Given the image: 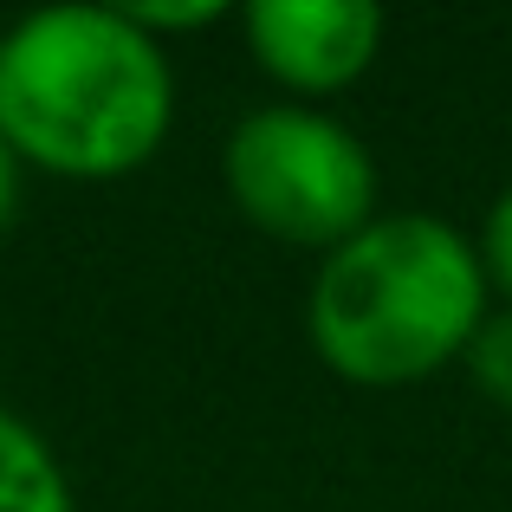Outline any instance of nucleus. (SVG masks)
<instances>
[{"instance_id": "obj_9", "label": "nucleus", "mask_w": 512, "mask_h": 512, "mask_svg": "<svg viewBox=\"0 0 512 512\" xmlns=\"http://www.w3.org/2000/svg\"><path fill=\"white\" fill-rule=\"evenodd\" d=\"M13 208H20V150L0 137V227L13 221Z\"/></svg>"}, {"instance_id": "obj_2", "label": "nucleus", "mask_w": 512, "mask_h": 512, "mask_svg": "<svg viewBox=\"0 0 512 512\" xmlns=\"http://www.w3.org/2000/svg\"><path fill=\"white\" fill-rule=\"evenodd\" d=\"M487 325L480 247L441 214H376L325 253L305 305L318 357L350 383L396 389L467 357Z\"/></svg>"}, {"instance_id": "obj_4", "label": "nucleus", "mask_w": 512, "mask_h": 512, "mask_svg": "<svg viewBox=\"0 0 512 512\" xmlns=\"http://www.w3.org/2000/svg\"><path fill=\"white\" fill-rule=\"evenodd\" d=\"M247 46L279 85L338 91L383 46V13L370 0H247Z\"/></svg>"}, {"instance_id": "obj_7", "label": "nucleus", "mask_w": 512, "mask_h": 512, "mask_svg": "<svg viewBox=\"0 0 512 512\" xmlns=\"http://www.w3.org/2000/svg\"><path fill=\"white\" fill-rule=\"evenodd\" d=\"M480 266H487V286H500L512 299V188L487 208V227H480Z\"/></svg>"}, {"instance_id": "obj_5", "label": "nucleus", "mask_w": 512, "mask_h": 512, "mask_svg": "<svg viewBox=\"0 0 512 512\" xmlns=\"http://www.w3.org/2000/svg\"><path fill=\"white\" fill-rule=\"evenodd\" d=\"M0 512H72L59 454L7 409H0Z\"/></svg>"}, {"instance_id": "obj_8", "label": "nucleus", "mask_w": 512, "mask_h": 512, "mask_svg": "<svg viewBox=\"0 0 512 512\" xmlns=\"http://www.w3.org/2000/svg\"><path fill=\"white\" fill-rule=\"evenodd\" d=\"M130 20L143 26V33H169V26H208V20H221V7L214 0H195V7H124Z\"/></svg>"}, {"instance_id": "obj_10", "label": "nucleus", "mask_w": 512, "mask_h": 512, "mask_svg": "<svg viewBox=\"0 0 512 512\" xmlns=\"http://www.w3.org/2000/svg\"><path fill=\"white\" fill-rule=\"evenodd\" d=\"M0 39H7V33H0Z\"/></svg>"}, {"instance_id": "obj_3", "label": "nucleus", "mask_w": 512, "mask_h": 512, "mask_svg": "<svg viewBox=\"0 0 512 512\" xmlns=\"http://www.w3.org/2000/svg\"><path fill=\"white\" fill-rule=\"evenodd\" d=\"M227 195L253 227L299 247H344L376 221V163L357 130L312 104H260L227 137Z\"/></svg>"}, {"instance_id": "obj_1", "label": "nucleus", "mask_w": 512, "mask_h": 512, "mask_svg": "<svg viewBox=\"0 0 512 512\" xmlns=\"http://www.w3.org/2000/svg\"><path fill=\"white\" fill-rule=\"evenodd\" d=\"M169 117V52L124 7L59 0L0 39V137L33 169L78 182L130 175L163 150Z\"/></svg>"}, {"instance_id": "obj_6", "label": "nucleus", "mask_w": 512, "mask_h": 512, "mask_svg": "<svg viewBox=\"0 0 512 512\" xmlns=\"http://www.w3.org/2000/svg\"><path fill=\"white\" fill-rule=\"evenodd\" d=\"M467 370L500 409H512V312H487V325L467 344Z\"/></svg>"}]
</instances>
